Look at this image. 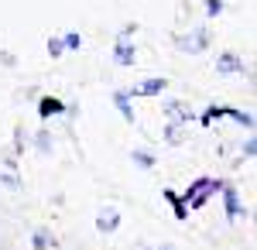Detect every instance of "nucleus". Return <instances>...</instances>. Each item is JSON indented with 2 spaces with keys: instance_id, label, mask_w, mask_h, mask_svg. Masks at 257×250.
Returning <instances> with one entry per match:
<instances>
[{
  "instance_id": "1",
  "label": "nucleus",
  "mask_w": 257,
  "mask_h": 250,
  "mask_svg": "<svg viewBox=\"0 0 257 250\" xmlns=\"http://www.w3.org/2000/svg\"><path fill=\"white\" fill-rule=\"evenodd\" d=\"M223 182H226V178L202 175V178H196V182H189V185H185V192L178 195V199L185 202V209H189V212H192V209H202V206H206V202H209V199L223 189Z\"/></svg>"
},
{
  "instance_id": "2",
  "label": "nucleus",
  "mask_w": 257,
  "mask_h": 250,
  "mask_svg": "<svg viewBox=\"0 0 257 250\" xmlns=\"http://www.w3.org/2000/svg\"><path fill=\"white\" fill-rule=\"evenodd\" d=\"M209 28H192L189 35H175V48L178 52H189V55H202L209 48Z\"/></svg>"
},
{
  "instance_id": "3",
  "label": "nucleus",
  "mask_w": 257,
  "mask_h": 250,
  "mask_svg": "<svg viewBox=\"0 0 257 250\" xmlns=\"http://www.w3.org/2000/svg\"><path fill=\"white\" fill-rule=\"evenodd\" d=\"M161 110H165V116H168L172 123H182V127H189V123L196 120V110H192L185 99H161Z\"/></svg>"
},
{
  "instance_id": "4",
  "label": "nucleus",
  "mask_w": 257,
  "mask_h": 250,
  "mask_svg": "<svg viewBox=\"0 0 257 250\" xmlns=\"http://www.w3.org/2000/svg\"><path fill=\"white\" fill-rule=\"evenodd\" d=\"M219 195H223V212H226V223H237L240 216H243V202H240L237 185H233V182H223Z\"/></svg>"
},
{
  "instance_id": "5",
  "label": "nucleus",
  "mask_w": 257,
  "mask_h": 250,
  "mask_svg": "<svg viewBox=\"0 0 257 250\" xmlns=\"http://www.w3.org/2000/svg\"><path fill=\"white\" fill-rule=\"evenodd\" d=\"M72 116L76 113V106H69L65 99H59V96H41L38 99V116L41 120H52V116Z\"/></svg>"
},
{
  "instance_id": "6",
  "label": "nucleus",
  "mask_w": 257,
  "mask_h": 250,
  "mask_svg": "<svg viewBox=\"0 0 257 250\" xmlns=\"http://www.w3.org/2000/svg\"><path fill=\"white\" fill-rule=\"evenodd\" d=\"M120 230V209L117 206H103L96 212V233L99 236H110V233Z\"/></svg>"
},
{
  "instance_id": "7",
  "label": "nucleus",
  "mask_w": 257,
  "mask_h": 250,
  "mask_svg": "<svg viewBox=\"0 0 257 250\" xmlns=\"http://www.w3.org/2000/svg\"><path fill=\"white\" fill-rule=\"evenodd\" d=\"M165 89H168V79H165V76H151V79H144L141 86L127 89V93H131V99H134V96H148V99H155V96H161Z\"/></svg>"
},
{
  "instance_id": "8",
  "label": "nucleus",
  "mask_w": 257,
  "mask_h": 250,
  "mask_svg": "<svg viewBox=\"0 0 257 250\" xmlns=\"http://www.w3.org/2000/svg\"><path fill=\"white\" fill-rule=\"evenodd\" d=\"M216 72L219 76H237V72H247L243 69V58L237 52H219L216 55Z\"/></svg>"
},
{
  "instance_id": "9",
  "label": "nucleus",
  "mask_w": 257,
  "mask_h": 250,
  "mask_svg": "<svg viewBox=\"0 0 257 250\" xmlns=\"http://www.w3.org/2000/svg\"><path fill=\"white\" fill-rule=\"evenodd\" d=\"M113 62L123 65V69H131V65L138 62V45H131V41H113Z\"/></svg>"
},
{
  "instance_id": "10",
  "label": "nucleus",
  "mask_w": 257,
  "mask_h": 250,
  "mask_svg": "<svg viewBox=\"0 0 257 250\" xmlns=\"http://www.w3.org/2000/svg\"><path fill=\"white\" fill-rule=\"evenodd\" d=\"M113 106L120 110V116L127 123H138V113H134V103H131V93L127 89H113Z\"/></svg>"
},
{
  "instance_id": "11",
  "label": "nucleus",
  "mask_w": 257,
  "mask_h": 250,
  "mask_svg": "<svg viewBox=\"0 0 257 250\" xmlns=\"http://www.w3.org/2000/svg\"><path fill=\"white\" fill-rule=\"evenodd\" d=\"M31 247L35 250H52V247H59V236L48 230V226H38V230L31 233Z\"/></svg>"
},
{
  "instance_id": "12",
  "label": "nucleus",
  "mask_w": 257,
  "mask_h": 250,
  "mask_svg": "<svg viewBox=\"0 0 257 250\" xmlns=\"http://www.w3.org/2000/svg\"><path fill=\"white\" fill-rule=\"evenodd\" d=\"M185 137H189V127H182V123H172V120H168V123L161 127V141H165V144H182Z\"/></svg>"
},
{
  "instance_id": "13",
  "label": "nucleus",
  "mask_w": 257,
  "mask_h": 250,
  "mask_svg": "<svg viewBox=\"0 0 257 250\" xmlns=\"http://www.w3.org/2000/svg\"><path fill=\"white\" fill-rule=\"evenodd\" d=\"M223 116H230V120H237L240 127H247V131H254V127H257L254 113H247V110H237V106H223Z\"/></svg>"
},
{
  "instance_id": "14",
  "label": "nucleus",
  "mask_w": 257,
  "mask_h": 250,
  "mask_svg": "<svg viewBox=\"0 0 257 250\" xmlns=\"http://www.w3.org/2000/svg\"><path fill=\"white\" fill-rule=\"evenodd\" d=\"M131 161L138 165L141 172H151V168L158 165V158H155V154L148 151V148H138V151H131Z\"/></svg>"
},
{
  "instance_id": "15",
  "label": "nucleus",
  "mask_w": 257,
  "mask_h": 250,
  "mask_svg": "<svg viewBox=\"0 0 257 250\" xmlns=\"http://www.w3.org/2000/svg\"><path fill=\"white\" fill-rule=\"evenodd\" d=\"M161 195L172 202V209H175V219H189V209H185V202L178 199V192L175 189H161Z\"/></svg>"
},
{
  "instance_id": "16",
  "label": "nucleus",
  "mask_w": 257,
  "mask_h": 250,
  "mask_svg": "<svg viewBox=\"0 0 257 250\" xmlns=\"http://www.w3.org/2000/svg\"><path fill=\"white\" fill-rule=\"evenodd\" d=\"M216 120H223V106H216V103H209L202 113H199V127H213Z\"/></svg>"
},
{
  "instance_id": "17",
  "label": "nucleus",
  "mask_w": 257,
  "mask_h": 250,
  "mask_svg": "<svg viewBox=\"0 0 257 250\" xmlns=\"http://www.w3.org/2000/svg\"><path fill=\"white\" fill-rule=\"evenodd\" d=\"M35 151H38V154H52V134H48L45 127L35 134Z\"/></svg>"
},
{
  "instance_id": "18",
  "label": "nucleus",
  "mask_w": 257,
  "mask_h": 250,
  "mask_svg": "<svg viewBox=\"0 0 257 250\" xmlns=\"http://www.w3.org/2000/svg\"><path fill=\"white\" fill-rule=\"evenodd\" d=\"M62 48H65V52H79L82 48V35L79 31H65V35H62Z\"/></svg>"
},
{
  "instance_id": "19",
  "label": "nucleus",
  "mask_w": 257,
  "mask_h": 250,
  "mask_svg": "<svg viewBox=\"0 0 257 250\" xmlns=\"http://www.w3.org/2000/svg\"><path fill=\"white\" fill-rule=\"evenodd\" d=\"M0 185L18 192V189H21V175H18V172H0Z\"/></svg>"
},
{
  "instance_id": "20",
  "label": "nucleus",
  "mask_w": 257,
  "mask_h": 250,
  "mask_svg": "<svg viewBox=\"0 0 257 250\" xmlns=\"http://www.w3.org/2000/svg\"><path fill=\"white\" fill-rule=\"evenodd\" d=\"M240 154H243L247 161H250V158H257V137H254V134H250L247 141H243V144H240Z\"/></svg>"
},
{
  "instance_id": "21",
  "label": "nucleus",
  "mask_w": 257,
  "mask_h": 250,
  "mask_svg": "<svg viewBox=\"0 0 257 250\" xmlns=\"http://www.w3.org/2000/svg\"><path fill=\"white\" fill-rule=\"evenodd\" d=\"M45 48H48V55H52V58H62V55H65V48H62V38H59V35H52Z\"/></svg>"
},
{
  "instance_id": "22",
  "label": "nucleus",
  "mask_w": 257,
  "mask_h": 250,
  "mask_svg": "<svg viewBox=\"0 0 257 250\" xmlns=\"http://www.w3.org/2000/svg\"><path fill=\"white\" fill-rule=\"evenodd\" d=\"M226 11V4L223 0H206V18H219Z\"/></svg>"
},
{
  "instance_id": "23",
  "label": "nucleus",
  "mask_w": 257,
  "mask_h": 250,
  "mask_svg": "<svg viewBox=\"0 0 257 250\" xmlns=\"http://www.w3.org/2000/svg\"><path fill=\"white\" fill-rule=\"evenodd\" d=\"M134 35H138V24L131 21V24H123V28H120V31H117V41H131V38H134Z\"/></svg>"
},
{
  "instance_id": "24",
  "label": "nucleus",
  "mask_w": 257,
  "mask_h": 250,
  "mask_svg": "<svg viewBox=\"0 0 257 250\" xmlns=\"http://www.w3.org/2000/svg\"><path fill=\"white\" fill-rule=\"evenodd\" d=\"M0 62H4V65H14V62H18V58L11 55V52H0Z\"/></svg>"
},
{
  "instance_id": "25",
  "label": "nucleus",
  "mask_w": 257,
  "mask_h": 250,
  "mask_svg": "<svg viewBox=\"0 0 257 250\" xmlns=\"http://www.w3.org/2000/svg\"><path fill=\"white\" fill-rule=\"evenodd\" d=\"M155 250H178V247H175V243H158Z\"/></svg>"
},
{
  "instance_id": "26",
  "label": "nucleus",
  "mask_w": 257,
  "mask_h": 250,
  "mask_svg": "<svg viewBox=\"0 0 257 250\" xmlns=\"http://www.w3.org/2000/svg\"><path fill=\"white\" fill-rule=\"evenodd\" d=\"M134 250H155V247H144V243H138V247H134Z\"/></svg>"
}]
</instances>
